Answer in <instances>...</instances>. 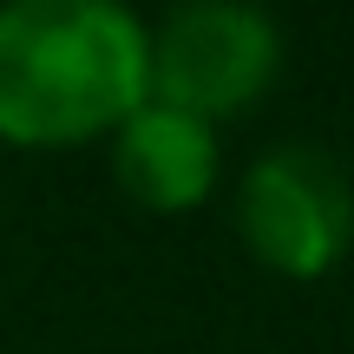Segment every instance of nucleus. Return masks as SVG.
<instances>
[{"mask_svg":"<svg viewBox=\"0 0 354 354\" xmlns=\"http://www.w3.org/2000/svg\"><path fill=\"white\" fill-rule=\"evenodd\" d=\"M112 177L138 210L184 216L216 190V125L145 99L112 131Z\"/></svg>","mask_w":354,"mask_h":354,"instance_id":"20e7f679","label":"nucleus"},{"mask_svg":"<svg viewBox=\"0 0 354 354\" xmlns=\"http://www.w3.org/2000/svg\"><path fill=\"white\" fill-rule=\"evenodd\" d=\"M282 73V33L256 0H177L145 26V99L203 125L243 118Z\"/></svg>","mask_w":354,"mask_h":354,"instance_id":"f03ea898","label":"nucleus"},{"mask_svg":"<svg viewBox=\"0 0 354 354\" xmlns=\"http://www.w3.org/2000/svg\"><path fill=\"white\" fill-rule=\"evenodd\" d=\"M236 236L269 276H328L354 243V177L328 145H269L236 177Z\"/></svg>","mask_w":354,"mask_h":354,"instance_id":"7ed1b4c3","label":"nucleus"},{"mask_svg":"<svg viewBox=\"0 0 354 354\" xmlns=\"http://www.w3.org/2000/svg\"><path fill=\"white\" fill-rule=\"evenodd\" d=\"M145 105V20L125 0H0V138H112Z\"/></svg>","mask_w":354,"mask_h":354,"instance_id":"f257e3e1","label":"nucleus"}]
</instances>
